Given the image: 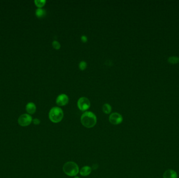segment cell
Returning a JSON list of instances; mask_svg holds the SVG:
<instances>
[{
	"label": "cell",
	"mask_w": 179,
	"mask_h": 178,
	"mask_svg": "<svg viewBox=\"0 0 179 178\" xmlns=\"http://www.w3.org/2000/svg\"><path fill=\"white\" fill-rule=\"evenodd\" d=\"M97 118L95 114L91 111H86L82 114L81 117V122L84 127L92 128L96 126Z\"/></svg>",
	"instance_id": "6da1fadb"
},
{
	"label": "cell",
	"mask_w": 179,
	"mask_h": 178,
	"mask_svg": "<svg viewBox=\"0 0 179 178\" xmlns=\"http://www.w3.org/2000/svg\"><path fill=\"white\" fill-rule=\"evenodd\" d=\"M63 171L68 176L73 177L77 175L79 172V168L77 164L73 161H68L63 166Z\"/></svg>",
	"instance_id": "7a4b0ae2"
},
{
	"label": "cell",
	"mask_w": 179,
	"mask_h": 178,
	"mask_svg": "<svg viewBox=\"0 0 179 178\" xmlns=\"http://www.w3.org/2000/svg\"><path fill=\"white\" fill-rule=\"evenodd\" d=\"M64 116L63 112L60 108L54 107L52 108L49 113L50 120L54 123H58L61 121Z\"/></svg>",
	"instance_id": "3957f363"
},
{
	"label": "cell",
	"mask_w": 179,
	"mask_h": 178,
	"mask_svg": "<svg viewBox=\"0 0 179 178\" xmlns=\"http://www.w3.org/2000/svg\"><path fill=\"white\" fill-rule=\"evenodd\" d=\"M33 122V118L29 114H23L19 117L18 123L22 126H27L30 125Z\"/></svg>",
	"instance_id": "277c9868"
},
{
	"label": "cell",
	"mask_w": 179,
	"mask_h": 178,
	"mask_svg": "<svg viewBox=\"0 0 179 178\" xmlns=\"http://www.w3.org/2000/svg\"><path fill=\"white\" fill-rule=\"evenodd\" d=\"M77 107L80 110L84 111L88 110L90 107L91 104L89 99L86 97H81L78 100Z\"/></svg>",
	"instance_id": "5b68a950"
},
{
	"label": "cell",
	"mask_w": 179,
	"mask_h": 178,
	"mask_svg": "<svg viewBox=\"0 0 179 178\" xmlns=\"http://www.w3.org/2000/svg\"><path fill=\"white\" fill-rule=\"evenodd\" d=\"M123 118L122 116L118 112L112 113L109 117L110 122L114 125L120 124L123 122Z\"/></svg>",
	"instance_id": "8992f818"
},
{
	"label": "cell",
	"mask_w": 179,
	"mask_h": 178,
	"mask_svg": "<svg viewBox=\"0 0 179 178\" xmlns=\"http://www.w3.org/2000/svg\"><path fill=\"white\" fill-rule=\"evenodd\" d=\"M69 102V97L68 96L64 94L59 95L56 99V104L59 106H64L68 104Z\"/></svg>",
	"instance_id": "52a82bcc"
},
{
	"label": "cell",
	"mask_w": 179,
	"mask_h": 178,
	"mask_svg": "<svg viewBox=\"0 0 179 178\" xmlns=\"http://www.w3.org/2000/svg\"><path fill=\"white\" fill-rule=\"evenodd\" d=\"M163 178H178V174L172 169H168L164 172Z\"/></svg>",
	"instance_id": "ba28073f"
},
{
	"label": "cell",
	"mask_w": 179,
	"mask_h": 178,
	"mask_svg": "<svg viewBox=\"0 0 179 178\" xmlns=\"http://www.w3.org/2000/svg\"><path fill=\"white\" fill-rule=\"evenodd\" d=\"M26 110L29 114H33L36 111V106L33 102H29L26 106Z\"/></svg>",
	"instance_id": "9c48e42d"
},
{
	"label": "cell",
	"mask_w": 179,
	"mask_h": 178,
	"mask_svg": "<svg viewBox=\"0 0 179 178\" xmlns=\"http://www.w3.org/2000/svg\"><path fill=\"white\" fill-rule=\"evenodd\" d=\"M91 172H92V168L88 166H84L79 171L80 175L83 177L89 175Z\"/></svg>",
	"instance_id": "30bf717a"
},
{
	"label": "cell",
	"mask_w": 179,
	"mask_h": 178,
	"mask_svg": "<svg viewBox=\"0 0 179 178\" xmlns=\"http://www.w3.org/2000/svg\"><path fill=\"white\" fill-rule=\"evenodd\" d=\"M46 11L41 8H38L36 10V15L38 18L43 17L46 15Z\"/></svg>",
	"instance_id": "8fae6325"
},
{
	"label": "cell",
	"mask_w": 179,
	"mask_h": 178,
	"mask_svg": "<svg viewBox=\"0 0 179 178\" xmlns=\"http://www.w3.org/2000/svg\"><path fill=\"white\" fill-rule=\"evenodd\" d=\"M102 110L104 114H110L112 111V107L111 105L108 104H103L102 107Z\"/></svg>",
	"instance_id": "7c38bea8"
},
{
	"label": "cell",
	"mask_w": 179,
	"mask_h": 178,
	"mask_svg": "<svg viewBox=\"0 0 179 178\" xmlns=\"http://www.w3.org/2000/svg\"><path fill=\"white\" fill-rule=\"evenodd\" d=\"M168 61L170 64H177L179 63V58L178 56H170L168 59Z\"/></svg>",
	"instance_id": "4fadbf2b"
},
{
	"label": "cell",
	"mask_w": 179,
	"mask_h": 178,
	"mask_svg": "<svg viewBox=\"0 0 179 178\" xmlns=\"http://www.w3.org/2000/svg\"><path fill=\"white\" fill-rule=\"evenodd\" d=\"M46 3V0H35V4L38 7V8H41L43 7L45 4Z\"/></svg>",
	"instance_id": "5bb4252c"
},
{
	"label": "cell",
	"mask_w": 179,
	"mask_h": 178,
	"mask_svg": "<svg viewBox=\"0 0 179 178\" xmlns=\"http://www.w3.org/2000/svg\"><path fill=\"white\" fill-rule=\"evenodd\" d=\"M79 68L81 70L83 71L86 68H87V64L86 62L81 61L79 63Z\"/></svg>",
	"instance_id": "9a60e30c"
},
{
	"label": "cell",
	"mask_w": 179,
	"mask_h": 178,
	"mask_svg": "<svg viewBox=\"0 0 179 178\" xmlns=\"http://www.w3.org/2000/svg\"><path fill=\"white\" fill-rule=\"evenodd\" d=\"M52 44H53V47L56 50H59L61 47V45H60V43L58 41H56V40L53 41Z\"/></svg>",
	"instance_id": "2e32d148"
},
{
	"label": "cell",
	"mask_w": 179,
	"mask_h": 178,
	"mask_svg": "<svg viewBox=\"0 0 179 178\" xmlns=\"http://www.w3.org/2000/svg\"><path fill=\"white\" fill-rule=\"evenodd\" d=\"M33 122L35 125H39L40 123V121L38 119H34L33 120Z\"/></svg>",
	"instance_id": "e0dca14e"
},
{
	"label": "cell",
	"mask_w": 179,
	"mask_h": 178,
	"mask_svg": "<svg viewBox=\"0 0 179 178\" xmlns=\"http://www.w3.org/2000/svg\"><path fill=\"white\" fill-rule=\"evenodd\" d=\"M81 39V40L82 41V42H83V43H87V38L86 36H82Z\"/></svg>",
	"instance_id": "ac0fdd59"
},
{
	"label": "cell",
	"mask_w": 179,
	"mask_h": 178,
	"mask_svg": "<svg viewBox=\"0 0 179 178\" xmlns=\"http://www.w3.org/2000/svg\"><path fill=\"white\" fill-rule=\"evenodd\" d=\"M74 178H79V177H75Z\"/></svg>",
	"instance_id": "d6986e66"
}]
</instances>
